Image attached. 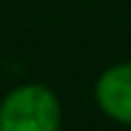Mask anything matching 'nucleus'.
Segmentation results:
<instances>
[{"label": "nucleus", "instance_id": "f257e3e1", "mask_svg": "<svg viewBox=\"0 0 131 131\" xmlns=\"http://www.w3.org/2000/svg\"><path fill=\"white\" fill-rule=\"evenodd\" d=\"M64 107L46 83H19L0 96V131H62Z\"/></svg>", "mask_w": 131, "mask_h": 131}, {"label": "nucleus", "instance_id": "f03ea898", "mask_svg": "<svg viewBox=\"0 0 131 131\" xmlns=\"http://www.w3.org/2000/svg\"><path fill=\"white\" fill-rule=\"evenodd\" d=\"M91 96L107 121L131 128V59L107 64L94 80Z\"/></svg>", "mask_w": 131, "mask_h": 131}]
</instances>
